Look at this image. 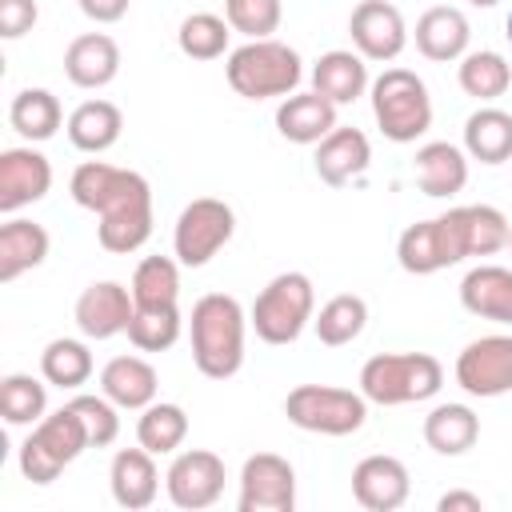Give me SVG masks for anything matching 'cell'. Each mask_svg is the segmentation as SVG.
Instances as JSON below:
<instances>
[{"label": "cell", "instance_id": "cell-35", "mask_svg": "<svg viewBox=\"0 0 512 512\" xmlns=\"http://www.w3.org/2000/svg\"><path fill=\"white\" fill-rule=\"evenodd\" d=\"M184 436H188V412L180 408V404H148V408H140V420H136V440H140V448H148L152 456H168V452H176L180 444H184Z\"/></svg>", "mask_w": 512, "mask_h": 512}, {"label": "cell", "instance_id": "cell-4", "mask_svg": "<svg viewBox=\"0 0 512 512\" xmlns=\"http://www.w3.org/2000/svg\"><path fill=\"white\" fill-rule=\"evenodd\" d=\"M224 76L232 84L236 96L244 100H272V96H292L300 76H304V64H300V52L280 44V40H248L240 48L228 52V64H224Z\"/></svg>", "mask_w": 512, "mask_h": 512}, {"label": "cell", "instance_id": "cell-20", "mask_svg": "<svg viewBox=\"0 0 512 512\" xmlns=\"http://www.w3.org/2000/svg\"><path fill=\"white\" fill-rule=\"evenodd\" d=\"M120 72V48L108 32H84L64 48V76L76 88H104Z\"/></svg>", "mask_w": 512, "mask_h": 512}, {"label": "cell", "instance_id": "cell-6", "mask_svg": "<svg viewBox=\"0 0 512 512\" xmlns=\"http://www.w3.org/2000/svg\"><path fill=\"white\" fill-rule=\"evenodd\" d=\"M312 316H316L312 280L304 272H280L260 288V296L248 312V324L256 328V336L264 344H292V340H300V332L308 328Z\"/></svg>", "mask_w": 512, "mask_h": 512}, {"label": "cell", "instance_id": "cell-18", "mask_svg": "<svg viewBox=\"0 0 512 512\" xmlns=\"http://www.w3.org/2000/svg\"><path fill=\"white\" fill-rule=\"evenodd\" d=\"M372 160V144L360 128H332L320 144H316V176L328 184V188H344L348 180H356Z\"/></svg>", "mask_w": 512, "mask_h": 512}, {"label": "cell", "instance_id": "cell-29", "mask_svg": "<svg viewBox=\"0 0 512 512\" xmlns=\"http://www.w3.org/2000/svg\"><path fill=\"white\" fill-rule=\"evenodd\" d=\"M480 440V416L468 404H436L424 416V444L440 456H464Z\"/></svg>", "mask_w": 512, "mask_h": 512}, {"label": "cell", "instance_id": "cell-27", "mask_svg": "<svg viewBox=\"0 0 512 512\" xmlns=\"http://www.w3.org/2000/svg\"><path fill=\"white\" fill-rule=\"evenodd\" d=\"M48 256V232L36 220H4L0 224V284H12L16 276H24L28 268L44 264Z\"/></svg>", "mask_w": 512, "mask_h": 512}, {"label": "cell", "instance_id": "cell-3", "mask_svg": "<svg viewBox=\"0 0 512 512\" xmlns=\"http://www.w3.org/2000/svg\"><path fill=\"white\" fill-rule=\"evenodd\" d=\"M440 384H444V368L428 352H380L360 368V392L368 404L380 408L432 400Z\"/></svg>", "mask_w": 512, "mask_h": 512}, {"label": "cell", "instance_id": "cell-43", "mask_svg": "<svg viewBox=\"0 0 512 512\" xmlns=\"http://www.w3.org/2000/svg\"><path fill=\"white\" fill-rule=\"evenodd\" d=\"M36 0H0V36L4 40H20L24 32H32L36 24Z\"/></svg>", "mask_w": 512, "mask_h": 512}, {"label": "cell", "instance_id": "cell-19", "mask_svg": "<svg viewBox=\"0 0 512 512\" xmlns=\"http://www.w3.org/2000/svg\"><path fill=\"white\" fill-rule=\"evenodd\" d=\"M108 488H112V500L128 512H140L156 500L160 492V472H156V460L148 448H120L112 456V468H108Z\"/></svg>", "mask_w": 512, "mask_h": 512}, {"label": "cell", "instance_id": "cell-11", "mask_svg": "<svg viewBox=\"0 0 512 512\" xmlns=\"http://www.w3.org/2000/svg\"><path fill=\"white\" fill-rule=\"evenodd\" d=\"M296 468L276 452H256L240 468V512H292Z\"/></svg>", "mask_w": 512, "mask_h": 512}, {"label": "cell", "instance_id": "cell-26", "mask_svg": "<svg viewBox=\"0 0 512 512\" xmlns=\"http://www.w3.org/2000/svg\"><path fill=\"white\" fill-rule=\"evenodd\" d=\"M364 88H368V64H364L360 52L332 48V52H324V56L312 64V92H320V96L332 100L336 108L360 100Z\"/></svg>", "mask_w": 512, "mask_h": 512}, {"label": "cell", "instance_id": "cell-32", "mask_svg": "<svg viewBox=\"0 0 512 512\" xmlns=\"http://www.w3.org/2000/svg\"><path fill=\"white\" fill-rule=\"evenodd\" d=\"M464 96L472 100H500L508 88H512V64L500 56V52H464L460 56V72H456Z\"/></svg>", "mask_w": 512, "mask_h": 512}, {"label": "cell", "instance_id": "cell-36", "mask_svg": "<svg viewBox=\"0 0 512 512\" xmlns=\"http://www.w3.org/2000/svg\"><path fill=\"white\" fill-rule=\"evenodd\" d=\"M368 324V304L356 296V292H340L332 296L316 316H312V328L320 336V344L328 348H340V344H352Z\"/></svg>", "mask_w": 512, "mask_h": 512}, {"label": "cell", "instance_id": "cell-21", "mask_svg": "<svg viewBox=\"0 0 512 512\" xmlns=\"http://www.w3.org/2000/svg\"><path fill=\"white\" fill-rule=\"evenodd\" d=\"M468 40H472L468 16L452 4H436L416 20V48L424 60H436V64L460 60L468 52Z\"/></svg>", "mask_w": 512, "mask_h": 512}, {"label": "cell", "instance_id": "cell-40", "mask_svg": "<svg viewBox=\"0 0 512 512\" xmlns=\"http://www.w3.org/2000/svg\"><path fill=\"white\" fill-rule=\"evenodd\" d=\"M280 0H224V20L248 40H268L280 28Z\"/></svg>", "mask_w": 512, "mask_h": 512}, {"label": "cell", "instance_id": "cell-12", "mask_svg": "<svg viewBox=\"0 0 512 512\" xmlns=\"http://www.w3.org/2000/svg\"><path fill=\"white\" fill-rule=\"evenodd\" d=\"M456 384L480 400L512 392V336H480L464 344L456 356Z\"/></svg>", "mask_w": 512, "mask_h": 512}, {"label": "cell", "instance_id": "cell-39", "mask_svg": "<svg viewBox=\"0 0 512 512\" xmlns=\"http://www.w3.org/2000/svg\"><path fill=\"white\" fill-rule=\"evenodd\" d=\"M180 308L168 304V308H136L132 320H128V340L140 348V352H168L176 340H180Z\"/></svg>", "mask_w": 512, "mask_h": 512}, {"label": "cell", "instance_id": "cell-31", "mask_svg": "<svg viewBox=\"0 0 512 512\" xmlns=\"http://www.w3.org/2000/svg\"><path fill=\"white\" fill-rule=\"evenodd\" d=\"M8 124L28 140V144H40V140H52L64 124V112H60V100L48 92V88H24L12 96V108H8Z\"/></svg>", "mask_w": 512, "mask_h": 512}, {"label": "cell", "instance_id": "cell-13", "mask_svg": "<svg viewBox=\"0 0 512 512\" xmlns=\"http://www.w3.org/2000/svg\"><path fill=\"white\" fill-rule=\"evenodd\" d=\"M348 36H352V48L364 56V60H396L408 44V28H404V16L396 4L388 0H360L348 16Z\"/></svg>", "mask_w": 512, "mask_h": 512}, {"label": "cell", "instance_id": "cell-46", "mask_svg": "<svg viewBox=\"0 0 512 512\" xmlns=\"http://www.w3.org/2000/svg\"><path fill=\"white\" fill-rule=\"evenodd\" d=\"M472 8H492V4H500V0H468Z\"/></svg>", "mask_w": 512, "mask_h": 512}, {"label": "cell", "instance_id": "cell-2", "mask_svg": "<svg viewBox=\"0 0 512 512\" xmlns=\"http://www.w3.org/2000/svg\"><path fill=\"white\" fill-rule=\"evenodd\" d=\"M192 360L208 380H228L244 364V328L248 316L236 296L208 292L192 304Z\"/></svg>", "mask_w": 512, "mask_h": 512}, {"label": "cell", "instance_id": "cell-30", "mask_svg": "<svg viewBox=\"0 0 512 512\" xmlns=\"http://www.w3.org/2000/svg\"><path fill=\"white\" fill-rule=\"evenodd\" d=\"M464 152L480 164L512 160V112L504 108H476L464 120Z\"/></svg>", "mask_w": 512, "mask_h": 512}, {"label": "cell", "instance_id": "cell-5", "mask_svg": "<svg viewBox=\"0 0 512 512\" xmlns=\"http://www.w3.org/2000/svg\"><path fill=\"white\" fill-rule=\"evenodd\" d=\"M372 116L392 144H412L432 128V96L428 84L408 68H384L372 84Z\"/></svg>", "mask_w": 512, "mask_h": 512}, {"label": "cell", "instance_id": "cell-34", "mask_svg": "<svg viewBox=\"0 0 512 512\" xmlns=\"http://www.w3.org/2000/svg\"><path fill=\"white\" fill-rule=\"evenodd\" d=\"M0 412L12 428H32L48 416V380L40 384L28 372H8L0 380Z\"/></svg>", "mask_w": 512, "mask_h": 512}, {"label": "cell", "instance_id": "cell-38", "mask_svg": "<svg viewBox=\"0 0 512 512\" xmlns=\"http://www.w3.org/2000/svg\"><path fill=\"white\" fill-rule=\"evenodd\" d=\"M232 24L224 16H212V12H192L180 20V32H176V44L184 56L192 60H216L228 52V32Z\"/></svg>", "mask_w": 512, "mask_h": 512}, {"label": "cell", "instance_id": "cell-45", "mask_svg": "<svg viewBox=\"0 0 512 512\" xmlns=\"http://www.w3.org/2000/svg\"><path fill=\"white\" fill-rule=\"evenodd\" d=\"M436 508L440 512H484V500L476 496V492H444L440 500H436Z\"/></svg>", "mask_w": 512, "mask_h": 512}, {"label": "cell", "instance_id": "cell-1", "mask_svg": "<svg viewBox=\"0 0 512 512\" xmlns=\"http://www.w3.org/2000/svg\"><path fill=\"white\" fill-rule=\"evenodd\" d=\"M68 192L80 208L100 216L96 240L104 252L128 256V252L148 244V236H152V188L140 172L116 168L104 160H84L72 172Z\"/></svg>", "mask_w": 512, "mask_h": 512}, {"label": "cell", "instance_id": "cell-37", "mask_svg": "<svg viewBox=\"0 0 512 512\" xmlns=\"http://www.w3.org/2000/svg\"><path fill=\"white\" fill-rule=\"evenodd\" d=\"M40 376H44L52 388L76 392V388L88 384V376H92V352H88V344H84V340H72V336L52 340V344L40 352Z\"/></svg>", "mask_w": 512, "mask_h": 512}, {"label": "cell", "instance_id": "cell-14", "mask_svg": "<svg viewBox=\"0 0 512 512\" xmlns=\"http://www.w3.org/2000/svg\"><path fill=\"white\" fill-rule=\"evenodd\" d=\"M48 188H52V164L44 152H36L32 144L0 152V212L4 216H16L20 208L44 200Z\"/></svg>", "mask_w": 512, "mask_h": 512}, {"label": "cell", "instance_id": "cell-17", "mask_svg": "<svg viewBox=\"0 0 512 512\" xmlns=\"http://www.w3.org/2000/svg\"><path fill=\"white\" fill-rule=\"evenodd\" d=\"M396 260H400V268L412 272V276H432V272H440V268L460 264V256H456V248H452L448 228H444L440 216L408 224V228L400 232V240H396Z\"/></svg>", "mask_w": 512, "mask_h": 512}, {"label": "cell", "instance_id": "cell-33", "mask_svg": "<svg viewBox=\"0 0 512 512\" xmlns=\"http://www.w3.org/2000/svg\"><path fill=\"white\" fill-rule=\"evenodd\" d=\"M132 300L136 308H168L180 300V260L172 256H144L132 272Z\"/></svg>", "mask_w": 512, "mask_h": 512}, {"label": "cell", "instance_id": "cell-15", "mask_svg": "<svg viewBox=\"0 0 512 512\" xmlns=\"http://www.w3.org/2000/svg\"><path fill=\"white\" fill-rule=\"evenodd\" d=\"M132 312H136L132 288H124L116 280H96L76 300V328L88 340H112V336L128 332Z\"/></svg>", "mask_w": 512, "mask_h": 512}, {"label": "cell", "instance_id": "cell-23", "mask_svg": "<svg viewBox=\"0 0 512 512\" xmlns=\"http://www.w3.org/2000/svg\"><path fill=\"white\" fill-rule=\"evenodd\" d=\"M336 128V104L320 92H292L276 108V132L292 144H320Z\"/></svg>", "mask_w": 512, "mask_h": 512}, {"label": "cell", "instance_id": "cell-47", "mask_svg": "<svg viewBox=\"0 0 512 512\" xmlns=\"http://www.w3.org/2000/svg\"><path fill=\"white\" fill-rule=\"evenodd\" d=\"M504 36H508V44H512V12H508V20H504Z\"/></svg>", "mask_w": 512, "mask_h": 512}, {"label": "cell", "instance_id": "cell-24", "mask_svg": "<svg viewBox=\"0 0 512 512\" xmlns=\"http://www.w3.org/2000/svg\"><path fill=\"white\" fill-rule=\"evenodd\" d=\"M412 172H416V184L424 196H436V200L456 196L468 184V152L448 140H432V144L416 148Z\"/></svg>", "mask_w": 512, "mask_h": 512}, {"label": "cell", "instance_id": "cell-42", "mask_svg": "<svg viewBox=\"0 0 512 512\" xmlns=\"http://www.w3.org/2000/svg\"><path fill=\"white\" fill-rule=\"evenodd\" d=\"M468 228H472V256H492L508 248V220L492 204H468Z\"/></svg>", "mask_w": 512, "mask_h": 512}, {"label": "cell", "instance_id": "cell-25", "mask_svg": "<svg viewBox=\"0 0 512 512\" xmlns=\"http://www.w3.org/2000/svg\"><path fill=\"white\" fill-rule=\"evenodd\" d=\"M100 392L116 404V408H148L160 392V380H156V368L144 360V356H112L100 372Z\"/></svg>", "mask_w": 512, "mask_h": 512}, {"label": "cell", "instance_id": "cell-9", "mask_svg": "<svg viewBox=\"0 0 512 512\" xmlns=\"http://www.w3.org/2000/svg\"><path fill=\"white\" fill-rule=\"evenodd\" d=\"M232 232H236V212L216 196H196L176 216L172 252L184 268H204L232 240Z\"/></svg>", "mask_w": 512, "mask_h": 512}, {"label": "cell", "instance_id": "cell-48", "mask_svg": "<svg viewBox=\"0 0 512 512\" xmlns=\"http://www.w3.org/2000/svg\"><path fill=\"white\" fill-rule=\"evenodd\" d=\"M508 248H512V232H508Z\"/></svg>", "mask_w": 512, "mask_h": 512}, {"label": "cell", "instance_id": "cell-16", "mask_svg": "<svg viewBox=\"0 0 512 512\" xmlns=\"http://www.w3.org/2000/svg\"><path fill=\"white\" fill-rule=\"evenodd\" d=\"M408 488V468L396 456L376 452L352 468V496L368 512H396L408 500Z\"/></svg>", "mask_w": 512, "mask_h": 512}, {"label": "cell", "instance_id": "cell-41", "mask_svg": "<svg viewBox=\"0 0 512 512\" xmlns=\"http://www.w3.org/2000/svg\"><path fill=\"white\" fill-rule=\"evenodd\" d=\"M68 404H72V408H76V416L84 420V432H88V444H92V448H108V444L120 436L116 404H112L104 392H100V396L80 392V396H72Z\"/></svg>", "mask_w": 512, "mask_h": 512}, {"label": "cell", "instance_id": "cell-7", "mask_svg": "<svg viewBox=\"0 0 512 512\" xmlns=\"http://www.w3.org/2000/svg\"><path fill=\"white\" fill-rule=\"evenodd\" d=\"M284 416L300 432L316 436H352L368 420V400L364 392L352 388H332V384H296L284 396Z\"/></svg>", "mask_w": 512, "mask_h": 512}, {"label": "cell", "instance_id": "cell-8", "mask_svg": "<svg viewBox=\"0 0 512 512\" xmlns=\"http://www.w3.org/2000/svg\"><path fill=\"white\" fill-rule=\"evenodd\" d=\"M84 448H92L84 420L76 416L72 404H64V408L48 412L40 424H32L28 440L20 444V472L32 484H52Z\"/></svg>", "mask_w": 512, "mask_h": 512}, {"label": "cell", "instance_id": "cell-28", "mask_svg": "<svg viewBox=\"0 0 512 512\" xmlns=\"http://www.w3.org/2000/svg\"><path fill=\"white\" fill-rule=\"evenodd\" d=\"M64 128H68L72 148H80V152H88V156H100V152H108V148L120 140L124 116H120V108H116L112 100H84V104L68 116Z\"/></svg>", "mask_w": 512, "mask_h": 512}, {"label": "cell", "instance_id": "cell-10", "mask_svg": "<svg viewBox=\"0 0 512 512\" xmlns=\"http://www.w3.org/2000/svg\"><path fill=\"white\" fill-rule=\"evenodd\" d=\"M224 460L208 448H188L180 452L168 472H164V488H168V500L184 512H200V508H212L220 496H224Z\"/></svg>", "mask_w": 512, "mask_h": 512}, {"label": "cell", "instance_id": "cell-44", "mask_svg": "<svg viewBox=\"0 0 512 512\" xmlns=\"http://www.w3.org/2000/svg\"><path fill=\"white\" fill-rule=\"evenodd\" d=\"M80 4V12L88 16V20H96V24H116V20H124V12H128V0H76Z\"/></svg>", "mask_w": 512, "mask_h": 512}, {"label": "cell", "instance_id": "cell-22", "mask_svg": "<svg viewBox=\"0 0 512 512\" xmlns=\"http://www.w3.org/2000/svg\"><path fill=\"white\" fill-rule=\"evenodd\" d=\"M460 304L492 324H512V268L500 264H476L460 280Z\"/></svg>", "mask_w": 512, "mask_h": 512}]
</instances>
